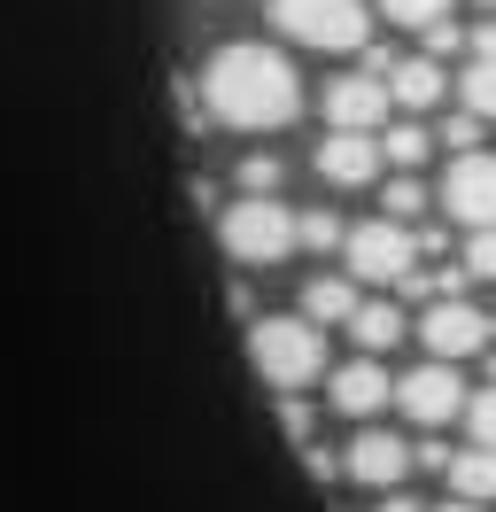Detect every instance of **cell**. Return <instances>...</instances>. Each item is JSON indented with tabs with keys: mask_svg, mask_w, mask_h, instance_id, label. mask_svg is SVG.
<instances>
[{
	"mask_svg": "<svg viewBox=\"0 0 496 512\" xmlns=\"http://www.w3.org/2000/svg\"><path fill=\"white\" fill-rule=\"evenodd\" d=\"M450 489H458V505H489L496 497V450H450Z\"/></svg>",
	"mask_w": 496,
	"mask_h": 512,
	"instance_id": "obj_16",
	"label": "cell"
},
{
	"mask_svg": "<svg viewBox=\"0 0 496 512\" xmlns=\"http://www.w3.org/2000/svg\"><path fill=\"white\" fill-rule=\"evenodd\" d=\"M427 512H481V505H458V497H450V505H427Z\"/></svg>",
	"mask_w": 496,
	"mask_h": 512,
	"instance_id": "obj_30",
	"label": "cell"
},
{
	"mask_svg": "<svg viewBox=\"0 0 496 512\" xmlns=\"http://www.w3.org/2000/svg\"><path fill=\"white\" fill-rule=\"evenodd\" d=\"M380 86H388V109H411V117H419V109H434V101L450 94V78H442V63H427V55H403V63L388 70Z\"/></svg>",
	"mask_w": 496,
	"mask_h": 512,
	"instance_id": "obj_13",
	"label": "cell"
},
{
	"mask_svg": "<svg viewBox=\"0 0 496 512\" xmlns=\"http://www.w3.org/2000/svg\"><path fill=\"white\" fill-rule=\"evenodd\" d=\"M419 342L434 350V365H450V357H473L489 342V319H481L465 295H450V303H427V311H419Z\"/></svg>",
	"mask_w": 496,
	"mask_h": 512,
	"instance_id": "obj_7",
	"label": "cell"
},
{
	"mask_svg": "<svg viewBox=\"0 0 496 512\" xmlns=\"http://www.w3.org/2000/svg\"><path fill=\"white\" fill-rule=\"evenodd\" d=\"M396 404L411 419H419V427H450V419L465 412V388H458V373H450V365H411V373H403L396 381Z\"/></svg>",
	"mask_w": 496,
	"mask_h": 512,
	"instance_id": "obj_8",
	"label": "cell"
},
{
	"mask_svg": "<svg viewBox=\"0 0 496 512\" xmlns=\"http://www.w3.org/2000/svg\"><path fill=\"white\" fill-rule=\"evenodd\" d=\"M458 272H465V280H496V225H489V233H465Z\"/></svg>",
	"mask_w": 496,
	"mask_h": 512,
	"instance_id": "obj_21",
	"label": "cell"
},
{
	"mask_svg": "<svg viewBox=\"0 0 496 512\" xmlns=\"http://www.w3.org/2000/svg\"><path fill=\"white\" fill-rule=\"evenodd\" d=\"M279 427H287V435H310V412L295 404V396H279Z\"/></svg>",
	"mask_w": 496,
	"mask_h": 512,
	"instance_id": "obj_28",
	"label": "cell"
},
{
	"mask_svg": "<svg viewBox=\"0 0 496 512\" xmlns=\"http://www.w3.org/2000/svg\"><path fill=\"white\" fill-rule=\"evenodd\" d=\"M349 334H357V350H365V357H380V350H396L403 334H411V319H403V303H357Z\"/></svg>",
	"mask_w": 496,
	"mask_h": 512,
	"instance_id": "obj_15",
	"label": "cell"
},
{
	"mask_svg": "<svg viewBox=\"0 0 496 512\" xmlns=\"http://www.w3.org/2000/svg\"><path fill=\"white\" fill-rule=\"evenodd\" d=\"M380 512H427V505H419V497H396V489H388V497H380Z\"/></svg>",
	"mask_w": 496,
	"mask_h": 512,
	"instance_id": "obj_29",
	"label": "cell"
},
{
	"mask_svg": "<svg viewBox=\"0 0 496 512\" xmlns=\"http://www.w3.org/2000/svg\"><path fill=\"white\" fill-rule=\"evenodd\" d=\"M388 396H396V381L380 373V357H349V365L326 373V404H334L341 419H372Z\"/></svg>",
	"mask_w": 496,
	"mask_h": 512,
	"instance_id": "obj_10",
	"label": "cell"
},
{
	"mask_svg": "<svg viewBox=\"0 0 496 512\" xmlns=\"http://www.w3.org/2000/svg\"><path fill=\"white\" fill-rule=\"evenodd\" d=\"M318 179L326 187H372L380 179V140L372 132H326L318 140Z\"/></svg>",
	"mask_w": 496,
	"mask_h": 512,
	"instance_id": "obj_11",
	"label": "cell"
},
{
	"mask_svg": "<svg viewBox=\"0 0 496 512\" xmlns=\"http://www.w3.org/2000/svg\"><path fill=\"white\" fill-rule=\"evenodd\" d=\"M264 16H272L279 39L318 47V55H357V47L372 39L365 0H264Z\"/></svg>",
	"mask_w": 496,
	"mask_h": 512,
	"instance_id": "obj_3",
	"label": "cell"
},
{
	"mask_svg": "<svg viewBox=\"0 0 496 512\" xmlns=\"http://www.w3.org/2000/svg\"><path fill=\"white\" fill-rule=\"evenodd\" d=\"M434 202H442L465 233H489V225H496V156H450Z\"/></svg>",
	"mask_w": 496,
	"mask_h": 512,
	"instance_id": "obj_6",
	"label": "cell"
},
{
	"mask_svg": "<svg viewBox=\"0 0 496 512\" xmlns=\"http://www.w3.org/2000/svg\"><path fill=\"white\" fill-rule=\"evenodd\" d=\"M295 241L303 249H341V218L334 210H310V218H295Z\"/></svg>",
	"mask_w": 496,
	"mask_h": 512,
	"instance_id": "obj_22",
	"label": "cell"
},
{
	"mask_svg": "<svg viewBox=\"0 0 496 512\" xmlns=\"http://www.w3.org/2000/svg\"><path fill=\"white\" fill-rule=\"evenodd\" d=\"M427 202H434V194L419 187V179H388V187H380V210H388V225H411Z\"/></svg>",
	"mask_w": 496,
	"mask_h": 512,
	"instance_id": "obj_19",
	"label": "cell"
},
{
	"mask_svg": "<svg viewBox=\"0 0 496 512\" xmlns=\"http://www.w3.org/2000/svg\"><path fill=\"white\" fill-rule=\"evenodd\" d=\"M326 125L334 132H380L388 125V86L380 78H334L326 86Z\"/></svg>",
	"mask_w": 496,
	"mask_h": 512,
	"instance_id": "obj_12",
	"label": "cell"
},
{
	"mask_svg": "<svg viewBox=\"0 0 496 512\" xmlns=\"http://www.w3.org/2000/svg\"><path fill=\"white\" fill-rule=\"evenodd\" d=\"M434 156V132L427 125H411V117H403V125H388L380 132V163H396L403 179H419V163Z\"/></svg>",
	"mask_w": 496,
	"mask_h": 512,
	"instance_id": "obj_17",
	"label": "cell"
},
{
	"mask_svg": "<svg viewBox=\"0 0 496 512\" xmlns=\"http://www.w3.org/2000/svg\"><path fill=\"white\" fill-rule=\"evenodd\" d=\"M248 365L264 373V381L279 388V396H295V388H310L318 373H326V334L295 311H279V319H256L248 326Z\"/></svg>",
	"mask_w": 496,
	"mask_h": 512,
	"instance_id": "obj_2",
	"label": "cell"
},
{
	"mask_svg": "<svg viewBox=\"0 0 496 512\" xmlns=\"http://www.w3.org/2000/svg\"><path fill=\"white\" fill-rule=\"evenodd\" d=\"M341 474H349V481H365V489H380V497H388V489H396V481L411 474V443H403V435H380V427H365L357 443L341 450Z\"/></svg>",
	"mask_w": 496,
	"mask_h": 512,
	"instance_id": "obj_9",
	"label": "cell"
},
{
	"mask_svg": "<svg viewBox=\"0 0 496 512\" xmlns=\"http://www.w3.org/2000/svg\"><path fill=\"white\" fill-rule=\"evenodd\" d=\"M465 419H473V450H496V388L465 396Z\"/></svg>",
	"mask_w": 496,
	"mask_h": 512,
	"instance_id": "obj_23",
	"label": "cell"
},
{
	"mask_svg": "<svg viewBox=\"0 0 496 512\" xmlns=\"http://www.w3.org/2000/svg\"><path fill=\"white\" fill-rule=\"evenodd\" d=\"M217 241H225V256L233 264H279V256L295 249V210L279 202V194H248V202H233L225 218H217Z\"/></svg>",
	"mask_w": 496,
	"mask_h": 512,
	"instance_id": "obj_4",
	"label": "cell"
},
{
	"mask_svg": "<svg viewBox=\"0 0 496 512\" xmlns=\"http://www.w3.org/2000/svg\"><path fill=\"white\" fill-rule=\"evenodd\" d=\"M341 280L357 288V280H372V288H403L411 272H419V241L403 233V225H357V233H341Z\"/></svg>",
	"mask_w": 496,
	"mask_h": 512,
	"instance_id": "obj_5",
	"label": "cell"
},
{
	"mask_svg": "<svg viewBox=\"0 0 496 512\" xmlns=\"http://www.w3.org/2000/svg\"><path fill=\"white\" fill-rule=\"evenodd\" d=\"M241 187H248V194H272V187H279V156H248V163H241Z\"/></svg>",
	"mask_w": 496,
	"mask_h": 512,
	"instance_id": "obj_25",
	"label": "cell"
},
{
	"mask_svg": "<svg viewBox=\"0 0 496 512\" xmlns=\"http://www.w3.org/2000/svg\"><path fill=\"white\" fill-rule=\"evenodd\" d=\"M489 326H496V319H489Z\"/></svg>",
	"mask_w": 496,
	"mask_h": 512,
	"instance_id": "obj_32",
	"label": "cell"
},
{
	"mask_svg": "<svg viewBox=\"0 0 496 512\" xmlns=\"http://www.w3.org/2000/svg\"><path fill=\"white\" fill-rule=\"evenodd\" d=\"M303 319L318 326V334H326V326H349L357 319V288H349L341 272H318V280L303 288Z\"/></svg>",
	"mask_w": 496,
	"mask_h": 512,
	"instance_id": "obj_14",
	"label": "cell"
},
{
	"mask_svg": "<svg viewBox=\"0 0 496 512\" xmlns=\"http://www.w3.org/2000/svg\"><path fill=\"white\" fill-rule=\"evenodd\" d=\"M434 140H442V148H458V156H481V117H442V132H434Z\"/></svg>",
	"mask_w": 496,
	"mask_h": 512,
	"instance_id": "obj_24",
	"label": "cell"
},
{
	"mask_svg": "<svg viewBox=\"0 0 496 512\" xmlns=\"http://www.w3.org/2000/svg\"><path fill=\"white\" fill-rule=\"evenodd\" d=\"M458 47H465V32L450 24V16H442V24H427V63H442V55H458Z\"/></svg>",
	"mask_w": 496,
	"mask_h": 512,
	"instance_id": "obj_26",
	"label": "cell"
},
{
	"mask_svg": "<svg viewBox=\"0 0 496 512\" xmlns=\"http://www.w3.org/2000/svg\"><path fill=\"white\" fill-rule=\"evenodd\" d=\"M458 101H465V117H496V63H465Z\"/></svg>",
	"mask_w": 496,
	"mask_h": 512,
	"instance_id": "obj_18",
	"label": "cell"
},
{
	"mask_svg": "<svg viewBox=\"0 0 496 512\" xmlns=\"http://www.w3.org/2000/svg\"><path fill=\"white\" fill-rule=\"evenodd\" d=\"M481 8H496V0H481Z\"/></svg>",
	"mask_w": 496,
	"mask_h": 512,
	"instance_id": "obj_31",
	"label": "cell"
},
{
	"mask_svg": "<svg viewBox=\"0 0 496 512\" xmlns=\"http://www.w3.org/2000/svg\"><path fill=\"white\" fill-rule=\"evenodd\" d=\"M465 47H473V63H496V16H489V24H473Z\"/></svg>",
	"mask_w": 496,
	"mask_h": 512,
	"instance_id": "obj_27",
	"label": "cell"
},
{
	"mask_svg": "<svg viewBox=\"0 0 496 512\" xmlns=\"http://www.w3.org/2000/svg\"><path fill=\"white\" fill-rule=\"evenodd\" d=\"M380 16H388V24H403V32H427V24H442V16H450V0H380Z\"/></svg>",
	"mask_w": 496,
	"mask_h": 512,
	"instance_id": "obj_20",
	"label": "cell"
},
{
	"mask_svg": "<svg viewBox=\"0 0 496 512\" xmlns=\"http://www.w3.org/2000/svg\"><path fill=\"white\" fill-rule=\"evenodd\" d=\"M202 109L233 132H279L295 125L303 109V86H295V63L264 47V39H233L202 63Z\"/></svg>",
	"mask_w": 496,
	"mask_h": 512,
	"instance_id": "obj_1",
	"label": "cell"
}]
</instances>
